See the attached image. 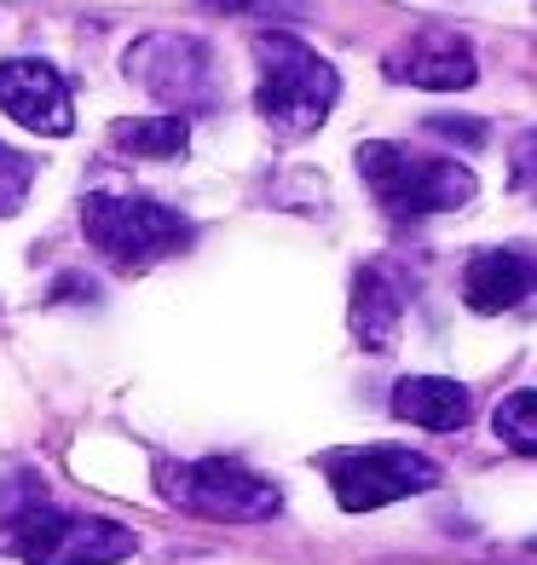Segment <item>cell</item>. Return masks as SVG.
<instances>
[{"label":"cell","mask_w":537,"mask_h":565,"mask_svg":"<svg viewBox=\"0 0 537 565\" xmlns=\"http://www.w3.org/2000/svg\"><path fill=\"white\" fill-rule=\"evenodd\" d=\"M492 427H497V439H503L508 450L537 456V393H531V387L508 393V398L492 409Z\"/></svg>","instance_id":"cell-14"},{"label":"cell","mask_w":537,"mask_h":565,"mask_svg":"<svg viewBox=\"0 0 537 565\" xmlns=\"http://www.w3.org/2000/svg\"><path fill=\"white\" fill-rule=\"evenodd\" d=\"M110 145L134 162H173L191 145V121L186 116H127L110 127Z\"/></svg>","instance_id":"cell-13"},{"label":"cell","mask_w":537,"mask_h":565,"mask_svg":"<svg viewBox=\"0 0 537 565\" xmlns=\"http://www.w3.org/2000/svg\"><path fill=\"white\" fill-rule=\"evenodd\" d=\"M202 7H214V12H249V7H261V0H202Z\"/></svg>","instance_id":"cell-18"},{"label":"cell","mask_w":537,"mask_h":565,"mask_svg":"<svg viewBox=\"0 0 537 565\" xmlns=\"http://www.w3.org/2000/svg\"><path fill=\"white\" fill-rule=\"evenodd\" d=\"M7 548L23 565H116L139 548V536L116 520L70 513L35 497L30 508L7 513Z\"/></svg>","instance_id":"cell-3"},{"label":"cell","mask_w":537,"mask_h":565,"mask_svg":"<svg viewBox=\"0 0 537 565\" xmlns=\"http://www.w3.org/2000/svg\"><path fill=\"white\" fill-rule=\"evenodd\" d=\"M537 295V254L531 248H480L463 266V300L480 318L515 312Z\"/></svg>","instance_id":"cell-10"},{"label":"cell","mask_w":537,"mask_h":565,"mask_svg":"<svg viewBox=\"0 0 537 565\" xmlns=\"http://www.w3.org/2000/svg\"><path fill=\"white\" fill-rule=\"evenodd\" d=\"M358 173H365L370 196H376L393 220L451 214V209H463V202H474V191H480V179H474L468 162L422 157V150L388 145V139L358 145Z\"/></svg>","instance_id":"cell-2"},{"label":"cell","mask_w":537,"mask_h":565,"mask_svg":"<svg viewBox=\"0 0 537 565\" xmlns=\"http://www.w3.org/2000/svg\"><path fill=\"white\" fill-rule=\"evenodd\" d=\"M399 318H404V295L381 266H358L352 277V335L370 352H388L399 341Z\"/></svg>","instance_id":"cell-12"},{"label":"cell","mask_w":537,"mask_h":565,"mask_svg":"<svg viewBox=\"0 0 537 565\" xmlns=\"http://www.w3.org/2000/svg\"><path fill=\"white\" fill-rule=\"evenodd\" d=\"M82 231L98 254H110L116 266H157L173 260L197 243V225L150 196H87L82 202Z\"/></svg>","instance_id":"cell-5"},{"label":"cell","mask_w":537,"mask_h":565,"mask_svg":"<svg viewBox=\"0 0 537 565\" xmlns=\"http://www.w3.org/2000/svg\"><path fill=\"white\" fill-rule=\"evenodd\" d=\"M254 58H261V87H254V105L277 127L284 139H301L336 110L341 98V75L329 58H318L313 46L289 30H261L254 35Z\"/></svg>","instance_id":"cell-1"},{"label":"cell","mask_w":537,"mask_h":565,"mask_svg":"<svg viewBox=\"0 0 537 565\" xmlns=\"http://www.w3.org/2000/svg\"><path fill=\"white\" fill-rule=\"evenodd\" d=\"M468 387H456L445 375H404L393 387V416L428 433H456L468 422Z\"/></svg>","instance_id":"cell-11"},{"label":"cell","mask_w":537,"mask_h":565,"mask_svg":"<svg viewBox=\"0 0 537 565\" xmlns=\"http://www.w3.org/2000/svg\"><path fill=\"white\" fill-rule=\"evenodd\" d=\"M122 70L134 75V87H145L157 105H168V116H197L220 105L214 87V53L191 35H145L127 46Z\"/></svg>","instance_id":"cell-6"},{"label":"cell","mask_w":537,"mask_h":565,"mask_svg":"<svg viewBox=\"0 0 537 565\" xmlns=\"http://www.w3.org/2000/svg\"><path fill=\"white\" fill-rule=\"evenodd\" d=\"M515 185L537 202V127H531V134L515 145Z\"/></svg>","instance_id":"cell-16"},{"label":"cell","mask_w":537,"mask_h":565,"mask_svg":"<svg viewBox=\"0 0 537 565\" xmlns=\"http://www.w3.org/2000/svg\"><path fill=\"white\" fill-rule=\"evenodd\" d=\"M30 179H35V162L18 157L12 145H0V220L18 214V202L30 196Z\"/></svg>","instance_id":"cell-15"},{"label":"cell","mask_w":537,"mask_h":565,"mask_svg":"<svg viewBox=\"0 0 537 565\" xmlns=\"http://www.w3.org/2000/svg\"><path fill=\"white\" fill-rule=\"evenodd\" d=\"M324 473L336 484V502L347 513H370V508H388L404 497H422L440 484V468L417 450H399V445H365V450H329L324 456Z\"/></svg>","instance_id":"cell-7"},{"label":"cell","mask_w":537,"mask_h":565,"mask_svg":"<svg viewBox=\"0 0 537 565\" xmlns=\"http://www.w3.org/2000/svg\"><path fill=\"white\" fill-rule=\"evenodd\" d=\"M388 75L393 82H411V87H428V93H463V87H474L480 64H474V46L456 30L428 23V30H417L404 46L388 53Z\"/></svg>","instance_id":"cell-9"},{"label":"cell","mask_w":537,"mask_h":565,"mask_svg":"<svg viewBox=\"0 0 537 565\" xmlns=\"http://www.w3.org/2000/svg\"><path fill=\"white\" fill-rule=\"evenodd\" d=\"M157 491L197 520H225V525H254L284 508V491L272 479L232 456H202V461H157Z\"/></svg>","instance_id":"cell-4"},{"label":"cell","mask_w":537,"mask_h":565,"mask_svg":"<svg viewBox=\"0 0 537 565\" xmlns=\"http://www.w3.org/2000/svg\"><path fill=\"white\" fill-rule=\"evenodd\" d=\"M428 127H433V134H451V139H468V145L485 139V127H474V121H451V116H433Z\"/></svg>","instance_id":"cell-17"},{"label":"cell","mask_w":537,"mask_h":565,"mask_svg":"<svg viewBox=\"0 0 537 565\" xmlns=\"http://www.w3.org/2000/svg\"><path fill=\"white\" fill-rule=\"evenodd\" d=\"M0 110L41 139H64L75 127V98L46 58H7L0 64Z\"/></svg>","instance_id":"cell-8"}]
</instances>
